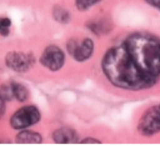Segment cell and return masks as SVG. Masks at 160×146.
I'll return each instance as SVG.
<instances>
[{
    "instance_id": "cell-1",
    "label": "cell",
    "mask_w": 160,
    "mask_h": 146,
    "mask_svg": "<svg viewBox=\"0 0 160 146\" xmlns=\"http://www.w3.org/2000/svg\"><path fill=\"white\" fill-rule=\"evenodd\" d=\"M102 68L108 79L117 87L139 90L152 87L157 80L145 74L136 64L125 45L108 52L102 61Z\"/></svg>"
},
{
    "instance_id": "cell-2",
    "label": "cell",
    "mask_w": 160,
    "mask_h": 146,
    "mask_svg": "<svg viewBox=\"0 0 160 146\" xmlns=\"http://www.w3.org/2000/svg\"><path fill=\"white\" fill-rule=\"evenodd\" d=\"M138 67L148 76L160 77V39L145 34L130 36L124 43Z\"/></svg>"
},
{
    "instance_id": "cell-3",
    "label": "cell",
    "mask_w": 160,
    "mask_h": 146,
    "mask_svg": "<svg viewBox=\"0 0 160 146\" xmlns=\"http://www.w3.org/2000/svg\"><path fill=\"white\" fill-rule=\"evenodd\" d=\"M41 114L37 107L27 106L20 108L10 119V125L13 129H26L39 121Z\"/></svg>"
},
{
    "instance_id": "cell-4",
    "label": "cell",
    "mask_w": 160,
    "mask_h": 146,
    "mask_svg": "<svg viewBox=\"0 0 160 146\" xmlns=\"http://www.w3.org/2000/svg\"><path fill=\"white\" fill-rule=\"evenodd\" d=\"M141 134L152 136L160 132V103L145 113L138 124Z\"/></svg>"
},
{
    "instance_id": "cell-5",
    "label": "cell",
    "mask_w": 160,
    "mask_h": 146,
    "mask_svg": "<svg viewBox=\"0 0 160 146\" xmlns=\"http://www.w3.org/2000/svg\"><path fill=\"white\" fill-rule=\"evenodd\" d=\"M41 63L44 67L52 71L62 68L65 62V56L60 48L56 45H49L42 53Z\"/></svg>"
},
{
    "instance_id": "cell-6",
    "label": "cell",
    "mask_w": 160,
    "mask_h": 146,
    "mask_svg": "<svg viewBox=\"0 0 160 146\" xmlns=\"http://www.w3.org/2000/svg\"><path fill=\"white\" fill-rule=\"evenodd\" d=\"M6 64L9 68L18 73H23L31 68L34 63L31 55L20 52H11L6 56Z\"/></svg>"
},
{
    "instance_id": "cell-7",
    "label": "cell",
    "mask_w": 160,
    "mask_h": 146,
    "mask_svg": "<svg viewBox=\"0 0 160 146\" xmlns=\"http://www.w3.org/2000/svg\"><path fill=\"white\" fill-rule=\"evenodd\" d=\"M69 53L79 62H83L88 59L92 55L94 50V43L90 38H85L81 42L70 41L67 45Z\"/></svg>"
},
{
    "instance_id": "cell-8",
    "label": "cell",
    "mask_w": 160,
    "mask_h": 146,
    "mask_svg": "<svg viewBox=\"0 0 160 146\" xmlns=\"http://www.w3.org/2000/svg\"><path fill=\"white\" fill-rule=\"evenodd\" d=\"M53 140L56 143L69 144L78 141V135L73 130L67 128H59L56 130L52 135Z\"/></svg>"
},
{
    "instance_id": "cell-9",
    "label": "cell",
    "mask_w": 160,
    "mask_h": 146,
    "mask_svg": "<svg viewBox=\"0 0 160 146\" xmlns=\"http://www.w3.org/2000/svg\"><path fill=\"white\" fill-rule=\"evenodd\" d=\"M42 138L38 133L30 131H23L19 133L16 138V142L18 143H40Z\"/></svg>"
},
{
    "instance_id": "cell-10",
    "label": "cell",
    "mask_w": 160,
    "mask_h": 146,
    "mask_svg": "<svg viewBox=\"0 0 160 146\" xmlns=\"http://www.w3.org/2000/svg\"><path fill=\"white\" fill-rule=\"evenodd\" d=\"M12 86L14 98L19 102H24L28 99L29 92L25 86L17 82H12Z\"/></svg>"
},
{
    "instance_id": "cell-11",
    "label": "cell",
    "mask_w": 160,
    "mask_h": 146,
    "mask_svg": "<svg viewBox=\"0 0 160 146\" xmlns=\"http://www.w3.org/2000/svg\"><path fill=\"white\" fill-rule=\"evenodd\" d=\"M0 97L5 101H10L14 98L12 83L3 84L0 86Z\"/></svg>"
},
{
    "instance_id": "cell-12",
    "label": "cell",
    "mask_w": 160,
    "mask_h": 146,
    "mask_svg": "<svg viewBox=\"0 0 160 146\" xmlns=\"http://www.w3.org/2000/svg\"><path fill=\"white\" fill-rule=\"evenodd\" d=\"M53 16L55 19L60 23H67L70 20V15L68 12L62 8H56L53 11Z\"/></svg>"
},
{
    "instance_id": "cell-13",
    "label": "cell",
    "mask_w": 160,
    "mask_h": 146,
    "mask_svg": "<svg viewBox=\"0 0 160 146\" xmlns=\"http://www.w3.org/2000/svg\"><path fill=\"white\" fill-rule=\"evenodd\" d=\"M99 1L100 0H76V5L78 9L84 11L88 9Z\"/></svg>"
},
{
    "instance_id": "cell-14",
    "label": "cell",
    "mask_w": 160,
    "mask_h": 146,
    "mask_svg": "<svg viewBox=\"0 0 160 146\" xmlns=\"http://www.w3.org/2000/svg\"><path fill=\"white\" fill-rule=\"evenodd\" d=\"M11 26V20L7 17L0 18V34L2 36H7L9 34V27Z\"/></svg>"
},
{
    "instance_id": "cell-15",
    "label": "cell",
    "mask_w": 160,
    "mask_h": 146,
    "mask_svg": "<svg viewBox=\"0 0 160 146\" xmlns=\"http://www.w3.org/2000/svg\"><path fill=\"white\" fill-rule=\"evenodd\" d=\"M5 102L6 101L0 97V119L2 118L5 113H6V103H5Z\"/></svg>"
},
{
    "instance_id": "cell-16",
    "label": "cell",
    "mask_w": 160,
    "mask_h": 146,
    "mask_svg": "<svg viewBox=\"0 0 160 146\" xmlns=\"http://www.w3.org/2000/svg\"><path fill=\"white\" fill-rule=\"evenodd\" d=\"M150 6L160 11V0H145Z\"/></svg>"
},
{
    "instance_id": "cell-17",
    "label": "cell",
    "mask_w": 160,
    "mask_h": 146,
    "mask_svg": "<svg viewBox=\"0 0 160 146\" xmlns=\"http://www.w3.org/2000/svg\"><path fill=\"white\" fill-rule=\"evenodd\" d=\"M83 143H95V142H97L98 143V141L95 140V139H89V138H87L85 139V140L83 141Z\"/></svg>"
}]
</instances>
